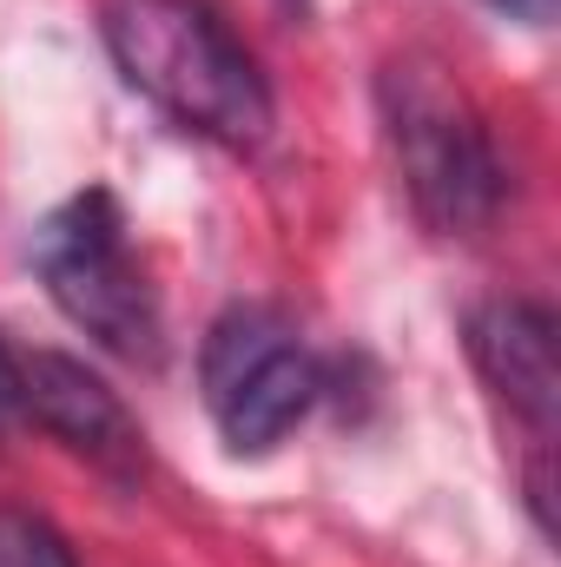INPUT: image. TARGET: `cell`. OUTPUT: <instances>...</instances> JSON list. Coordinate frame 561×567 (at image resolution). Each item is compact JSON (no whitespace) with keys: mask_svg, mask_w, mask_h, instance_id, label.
I'll return each mask as SVG.
<instances>
[{"mask_svg":"<svg viewBox=\"0 0 561 567\" xmlns=\"http://www.w3.org/2000/svg\"><path fill=\"white\" fill-rule=\"evenodd\" d=\"M198 383H205V410H212L218 435L238 455H272L284 435L310 416V403L324 390L297 330L265 303H232L205 330Z\"/></svg>","mask_w":561,"mask_h":567,"instance_id":"obj_4","label":"cell"},{"mask_svg":"<svg viewBox=\"0 0 561 567\" xmlns=\"http://www.w3.org/2000/svg\"><path fill=\"white\" fill-rule=\"evenodd\" d=\"M0 567H73V548L60 542L53 522L0 502Z\"/></svg>","mask_w":561,"mask_h":567,"instance_id":"obj_7","label":"cell"},{"mask_svg":"<svg viewBox=\"0 0 561 567\" xmlns=\"http://www.w3.org/2000/svg\"><path fill=\"white\" fill-rule=\"evenodd\" d=\"M33 271L47 284V297L67 310V323H80L100 350H113L126 363H159V350H165L159 290L133 258L126 212L106 185H86L40 218Z\"/></svg>","mask_w":561,"mask_h":567,"instance_id":"obj_3","label":"cell"},{"mask_svg":"<svg viewBox=\"0 0 561 567\" xmlns=\"http://www.w3.org/2000/svg\"><path fill=\"white\" fill-rule=\"evenodd\" d=\"M20 403H27V416L47 429V435H60L73 455H86L93 468H106V475H120V482H133L145 468V435L133 423V410L120 403V390H106L86 363H73V357H60V350H40V357H27L20 363Z\"/></svg>","mask_w":561,"mask_h":567,"instance_id":"obj_6","label":"cell"},{"mask_svg":"<svg viewBox=\"0 0 561 567\" xmlns=\"http://www.w3.org/2000/svg\"><path fill=\"white\" fill-rule=\"evenodd\" d=\"M106 47L126 86L185 133L232 152H252L272 133V86L245 40L205 0H113Z\"/></svg>","mask_w":561,"mask_h":567,"instance_id":"obj_1","label":"cell"},{"mask_svg":"<svg viewBox=\"0 0 561 567\" xmlns=\"http://www.w3.org/2000/svg\"><path fill=\"white\" fill-rule=\"evenodd\" d=\"M469 357L482 383L509 403V416L529 429L536 449H555L561 423V350L555 317L529 297H489L469 310Z\"/></svg>","mask_w":561,"mask_h":567,"instance_id":"obj_5","label":"cell"},{"mask_svg":"<svg viewBox=\"0 0 561 567\" xmlns=\"http://www.w3.org/2000/svg\"><path fill=\"white\" fill-rule=\"evenodd\" d=\"M27 416V403H20V363L7 357V343H0V429H13Z\"/></svg>","mask_w":561,"mask_h":567,"instance_id":"obj_8","label":"cell"},{"mask_svg":"<svg viewBox=\"0 0 561 567\" xmlns=\"http://www.w3.org/2000/svg\"><path fill=\"white\" fill-rule=\"evenodd\" d=\"M496 13H509V20H522V27H549L555 20V0H489Z\"/></svg>","mask_w":561,"mask_h":567,"instance_id":"obj_9","label":"cell"},{"mask_svg":"<svg viewBox=\"0 0 561 567\" xmlns=\"http://www.w3.org/2000/svg\"><path fill=\"white\" fill-rule=\"evenodd\" d=\"M397 178L436 238H476L502 205V158L482 113L429 60H397L377 80Z\"/></svg>","mask_w":561,"mask_h":567,"instance_id":"obj_2","label":"cell"}]
</instances>
